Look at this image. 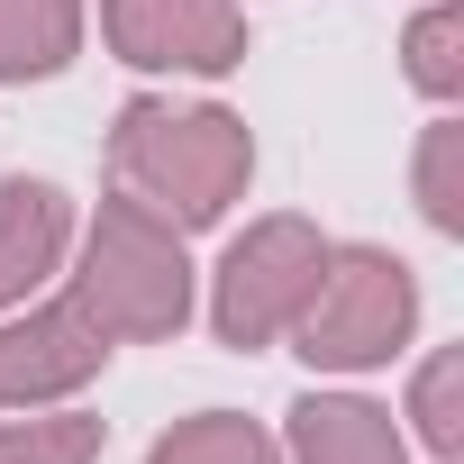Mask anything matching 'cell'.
<instances>
[{"instance_id":"obj_1","label":"cell","mask_w":464,"mask_h":464,"mask_svg":"<svg viewBox=\"0 0 464 464\" xmlns=\"http://www.w3.org/2000/svg\"><path fill=\"white\" fill-rule=\"evenodd\" d=\"M110 173H119L128 200H146L155 218H173L191 237V227H218L246 200L256 137L218 101H155V92H137L119 110V128H110Z\"/></svg>"},{"instance_id":"obj_2","label":"cell","mask_w":464,"mask_h":464,"mask_svg":"<svg viewBox=\"0 0 464 464\" xmlns=\"http://www.w3.org/2000/svg\"><path fill=\"white\" fill-rule=\"evenodd\" d=\"M73 301L101 319L110 346H164L191 319V256L182 227L155 218L146 200H101L82 227V265H73Z\"/></svg>"},{"instance_id":"obj_3","label":"cell","mask_w":464,"mask_h":464,"mask_svg":"<svg viewBox=\"0 0 464 464\" xmlns=\"http://www.w3.org/2000/svg\"><path fill=\"white\" fill-rule=\"evenodd\" d=\"M419 337V274L392 246H328L301 319H292V355L310 373H373Z\"/></svg>"},{"instance_id":"obj_4","label":"cell","mask_w":464,"mask_h":464,"mask_svg":"<svg viewBox=\"0 0 464 464\" xmlns=\"http://www.w3.org/2000/svg\"><path fill=\"white\" fill-rule=\"evenodd\" d=\"M319 265H328V237H319L310 218H292V209L256 218L246 237H227V256H218V274H209V328H218V346L256 355V346L292 337V319H301Z\"/></svg>"},{"instance_id":"obj_5","label":"cell","mask_w":464,"mask_h":464,"mask_svg":"<svg viewBox=\"0 0 464 464\" xmlns=\"http://www.w3.org/2000/svg\"><path fill=\"white\" fill-rule=\"evenodd\" d=\"M101 46L137 73H237L246 64V10L237 0H101Z\"/></svg>"},{"instance_id":"obj_6","label":"cell","mask_w":464,"mask_h":464,"mask_svg":"<svg viewBox=\"0 0 464 464\" xmlns=\"http://www.w3.org/2000/svg\"><path fill=\"white\" fill-rule=\"evenodd\" d=\"M101 364H110V337L73 292L37 310H0V410H55Z\"/></svg>"},{"instance_id":"obj_7","label":"cell","mask_w":464,"mask_h":464,"mask_svg":"<svg viewBox=\"0 0 464 464\" xmlns=\"http://www.w3.org/2000/svg\"><path fill=\"white\" fill-rule=\"evenodd\" d=\"M283 464H410V428L364 392H301L283 428Z\"/></svg>"},{"instance_id":"obj_8","label":"cell","mask_w":464,"mask_h":464,"mask_svg":"<svg viewBox=\"0 0 464 464\" xmlns=\"http://www.w3.org/2000/svg\"><path fill=\"white\" fill-rule=\"evenodd\" d=\"M64 246H73V200L37 173H10L0 182V310H19L37 283H55Z\"/></svg>"},{"instance_id":"obj_9","label":"cell","mask_w":464,"mask_h":464,"mask_svg":"<svg viewBox=\"0 0 464 464\" xmlns=\"http://www.w3.org/2000/svg\"><path fill=\"white\" fill-rule=\"evenodd\" d=\"M82 0H0V82H55L82 55Z\"/></svg>"},{"instance_id":"obj_10","label":"cell","mask_w":464,"mask_h":464,"mask_svg":"<svg viewBox=\"0 0 464 464\" xmlns=\"http://www.w3.org/2000/svg\"><path fill=\"white\" fill-rule=\"evenodd\" d=\"M146 464H283V446L237 410H191L146 446Z\"/></svg>"},{"instance_id":"obj_11","label":"cell","mask_w":464,"mask_h":464,"mask_svg":"<svg viewBox=\"0 0 464 464\" xmlns=\"http://www.w3.org/2000/svg\"><path fill=\"white\" fill-rule=\"evenodd\" d=\"M110 428L92 410H10L0 419V464H101Z\"/></svg>"},{"instance_id":"obj_12","label":"cell","mask_w":464,"mask_h":464,"mask_svg":"<svg viewBox=\"0 0 464 464\" xmlns=\"http://www.w3.org/2000/svg\"><path fill=\"white\" fill-rule=\"evenodd\" d=\"M401 73L428 101H464V0H428L401 37Z\"/></svg>"},{"instance_id":"obj_13","label":"cell","mask_w":464,"mask_h":464,"mask_svg":"<svg viewBox=\"0 0 464 464\" xmlns=\"http://www.w3.org/2000/svg\"><path fill=\"white\" fill-rule=\"evenodd\" d=\"M410 428L437 464L464 455V346H437L419 373H410Z\"/></svg>"},{"instance_id":"obj_14","label":"cell","mask_w":464,"mask_h":464,"mask_svg":"<svg viewBox=\"0 0 464 464\" xmlns=\"http://www.w3.org/2000/svg\"><path fill=\"white\" fill-rule=\"evenodd\" d=\"M419 218L437 237H464V119H428L419 137Z\"/></svg>"}]
</instances>
